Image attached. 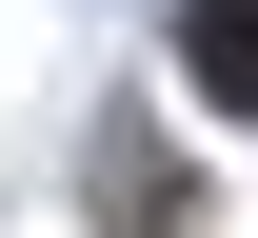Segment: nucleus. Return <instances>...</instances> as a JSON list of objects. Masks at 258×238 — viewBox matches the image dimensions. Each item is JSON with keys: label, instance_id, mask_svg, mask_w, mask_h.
<instances>
[{"label": "nucleus", "instance_id": "obj_1", "mask_svg": "<svg viewBox=\"0 0 258 238\" xmlns=\"http://www.w3.org/2000/svg\"><path fill=\"white\" fill-rule=\"evenodd\" d=\"M179 80L219 119H258V0H179Z\"/></svg>", "mask_w": 258, "mask_h": 238}, {"label": "nucleus", "instance_id": "obj_2", "mask_svg": "<svg viewBox=\"0 0 258 238\" xmlns=\"http://www.w3.org/2000/svg\"><path fill=\"white\" fill-rule=\"evenodd\" d=\"M99 218H119V238H179V218H199V179H179V159H119V179H99Z\"/></svg>", "mask_w": 258, "mask_h": 238}]
</instances>
